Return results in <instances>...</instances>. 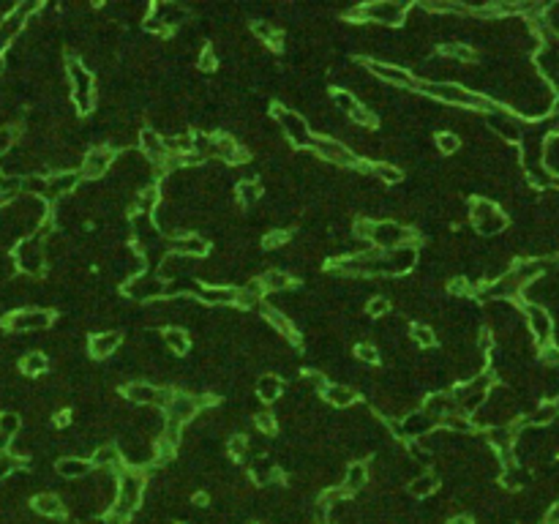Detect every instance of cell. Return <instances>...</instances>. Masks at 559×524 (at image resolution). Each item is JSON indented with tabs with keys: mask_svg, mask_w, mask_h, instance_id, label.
<instances>
[{
	"mask_svg": "<svg viewBox=\"0 0 559 524\" xmlns=\"http://www.w3.org/2000/svg\"><path fill=\"white\" fill-rule=\"evenodd\" d=\"M148 491V472L145 470H120L118 472V489H115V502L109 514L104 516V524H129L134 514L142 508Z\"/></svg>",
	"mask_w": 559,
	"mask_h": 524,
	"instance_id": "obj_1",
	"label": "cell"
},
{
	"mask_svg": "<svg viewBox=\"0 0 559 524\" xmlns=\"http://www.w3.org/2000/svg\"><path fill=\"white\" fill-rule=\"evenodd\" d=\"M63 68H66L68 77L71 104L77 107L79 115H90L96 109V77H93V71L74 52H68L66 58H63Z\"/></svg>",
	"mask_w": 559,
	"mask_h": 524,
	"instance_id": "obj_2",
	"label": "cell"
},
{
	"mask_svg": "<svg viewBox=\"0 0 559 524\" xmlns=\"http://www.w3.org/2000/svg\"><path fill=\"white\" fill-rule=\"evenodd\" d=\"M55 232V224L47 222L44 227L38 229L36 235L31 238H22L19 243H14L11 249V260H14V268L25 276V279H41L47 273V252H44V238Z\"/></svg>",
	"mask_w": 559,
	"mask_h": 524,
	"instance_id": "obj_3",
	"label": "cell"
},
{
	"mask_svg": "<svg viewBox=\"0 0 559 524\" xmlns=\"http://www.w3.org/2000/svg\"><path fill=\"white\" fill-rule=\"evenodd\" d=\"M494 385H496V371H494L491 366L483 369L480 374L469 377V380L453 383L450 396H453V401H456V410L472 418V415L486 404V399H489V393H491Z\"/></svg>",
	"mask_w": 559,
	"mask_h": 524,
	"instance_id": "obj_4",
	"label": "cell"
},
{
	"mask_svg": "<svg viewBox=\"0 0 559 524\" xmlns=\"http://www.w3.org/2000/svg\"><path fill=\"white\" fill-rule=\"evenodd\" d=\"M409 6L407 3H395V0H374V3H361L352 6L344 17L349 22H371L379 28H398L407 22Z\"/></svg>",
	"mask_w": 559,
	"mask_h": 524,
	"instance_id": "obj_5",
	"label": "cell"
},
{
	"mask_svg": "<svg viewBox=\"0 0 559 524\" xmlns=\"http://www.w3.org/2000/svg\"><path fill=\"white\" fill-rule=\"evenodd\" d=\"M368 243L377 249V252H391L398 246H420V235L415 227H407L395 219H374L371 222V232H368Z\"/></svg>",
	"mask_w": 559,
	"mask_h": 524,
	"instance_id": "obj_6",
	"label": "cell"
},
{
	"mask_svg": "<svg viewBox=\"0 0 559 524\" xmlns=\"http://www.w3.org/2000/svg\"><path fill=\"white\" fill-rule=\"evenodd\" d=\"M273 123H276L278 134H281L292 148H297V151L311 148V142H314V129H311V123L306 121V115H300L297 109L276 104V107H273Z\"/></svg>",
	"mask_w": 559,
	"mask_h": 524,
	"instance_id": "obj_7",
	"label": "cell"
},
{
	"mask_svg": "<svg viewBox=\"0 0 559 524\" xmlns=\"http://www.w3.org/2000/svg\"><path fill=\"white\" fill-rule=\"evenodd\" d=\"M519 311L524 314V323H526V330H529V339L537 344V347H546V344H551L554 341V317H551V311L543 306V303H537V300H519Z\"/></svg>",
	"mask_w": 559,
	"mask_h": 524,
	"instance_id": "obj_8",
	"label": "cell"
},
{
	"mask_svg": "<svg viewBox=\"0 0 559 524\" xmlns=\"http://www.w3.org/2000/svg\"><path fill=\"white\" fill-rule=\"evenodd\" d=\"M58 314L47 306H31V309H14L3 317V328L11 333H41L49 330Z\"/></svg>",
	"mask_w": 559,
	"mask_h": 524,
	"instance_id": "obj_9",
	"label": "cell"
},
{
	"mask_svg": "<svg viewBox=\"0 0 559 524\" xmlns=\"http://www.w3.org/2000/svg\"><path fill=\"white\" fill-rule=\"evenodd\" d=\"M38 11H41V3H17L14 8H8L0 17V55H6L11 49V44L25 33L28 22Z\"/></svg>",
	"mask_w": 559,
	"mask_h": 524,
	"instance_id": "obj_10",
	"label": "cell"
},
{
	"mask_svg": "<svg viewBox=\"0 0 559 524\" xmlns=\"http://www.w3.org/2000/svg\"><path fill=\"white\" fill-rule=\"evenodd\" d=\"M358 63L377 77L379 82L391 85V88H401V91H415L418 79H415V71H409L407 66L393 63V61H377V58H358Z\"/></svg>",
	"mask_w": 559,
	"mask_h": 524,
	"instance_id": "obj_11",
	"label": "cell"
},
{
	"mask_svg": "<svg viewBox=\"0 0 559 524\" xmlns=\"http://www.w3.org/2000/svg\"><path fill=\"white\" fill-rule=\"evenodd\" d=\"M115 159H118V151L109 148L107 142H96L93 148H88L82 153V164H79L82 183H96L101 178H107L115 167Z\"/></svg>",
	"mask_w": 559,
	"mask_h": 524,
	"instance_id": "obj_12",
	"label": "cell"
},
{
	"mask_svg": "<svg viewBox=\"0 0 559 524\" xmlns=\"http://www.w3.org/2000/svg\"><path fill=\"white\" fill-rule=\"evenodd\" d=\"M311 151L317 159L333 164V167H344V169H355L361 159L352 153V148L344 142V139H336L330 134H322V137H314L311 142Z\"/></svg>",
	"mask_w": 559,
	"mask_h": 524,
	"instance_id": "obj_13",
	"label": "cell"
},
{
	"mask_svg": "<svg viewBox=\"0 0 559 524\" xmlns=\"http://www.w3.org/2000/svg\"><path fill=\"white\" fill-rule=\"evenodd\" d=\"M420 262V246L409 243V246H398L391 252H382L379 257V276H391V279H401L409 276Z\"/></svg>",
	"mask_w": 559,
	"mask_h": 524,
	"instance_id": "obj_14",
	"label": "cell"
},
{
	"mask_svg": "<svg viewBox=\"0 0 559 524\" xmlns=\"http://www.w3.org/2000/svg\"><path fill=\"white\" fill-rule=\"evenodd\" d=\"M123 295L134 303H156L164 298V282L156 276V270H145L123 282Z\"/></svg>",
	"mask_w": 559,
	"mask_h": 524,
	"instance_id": "obj_15",
	"label": "cell"
},
{
	"mask_svg": "<svg viewBox=\"0 0 559 524\" xmlns=\"http://www.w3.org/2000/svg\"><path fill=\"white\" fill-rule=\"evenodd\" d=\"M486 123H489V129H491L502 142H507V145H519L521 137H524L526 123L519 115H513L507 107H499L496 112L486 115Z\"/></svg>",
	"mask_w": 559,
	"mask_h": 524,
	"instance_id": "obj_16",
	"label": "cell"
},
{
	"mask_svg": "<svg viewBox=\"0 0 559 524\" xmlns=\"http://www.w3.org/2000/svg\"><path fill=\"white\" fill-rule=\"evenodd\" d=\"M123 341H126V336H123L120 330H115V328L96 330V333H90V339H88V355L93 360L115 358V355L120 353Z\"/></svg>",
	"mask_w": 559,
	"mask_h": 524,
	"instance_id": "obj_17",
	"label": "cell"
},
{
	"mask_svg": "<svg viewBox=\"0 0 559 524\" xmlns=\"http://www.w3.org/2000/svg\"><path fill=\"white\" fill-rule=\"evenodd\" d=\"M199 415V396L191 391H172V399H169V404H166L164 410V418L169 421H178V424L189 426L194 424V418Z\"/></svg>",
	"mask_w": 559,
	"mask_h": 524,
	"instance_id": "obj_18",
	"label": "cell"
},
{
	"mask_svg": "<svg viewBox=\"0 0 559 524\" xmlns=\"http://www.w3.org/2000/svg\"><path fill=\"white\" fill-rule=\"evenodd\" d=\"M82 186V175L79 172H49L47 175V192H44V202L52 208L61 199H68L74 192H79Z\"/></svg>",
	"mask_w": 559,
	"mask_h": 524,
	"instance_id": "obj_19",
	"label": "cell"
},
{
	"mask_svg": "<svg viewBox=\"0 0 559 524\" xmlns=\"http://www.w3.org/2000/svg\"><path fill=\"white\" fill-rule=\"evenodd\" d=\"M166 252L172 254H180V257H189V260H205L210 254V240L199 232H183L178 238H169L164 240Z\"/></svg>",
	"mask_w": 559,
	"mask_h": 524,
	"instance_id": "obj_20",
	"label": "cell"
},
{
	"mask_svg": "<svg viewBox=\"0 0 559 524\" xmlns=\"http://www.w3.org/2000/svg\"><path fill=\"white\" fill-rule=\"evenodd\" d=\"M93 472V464L90 458L82 456V454H63L55 461V475L66 484H77V481H88Z\"/></svg>",
	"mask_w": 559,
	"mask_h": 524,
	"instance_id": "obj_21",
	"label": "cell"
},
{
	"mask_svg": "<svg viewBox=\"0 0 559 524\" xmlns=\"http://www.w3.org/2000/svg\"><path fill=\"white\" fill-rule=\"evenodd\" d=\"M90 464H93V470H99V472H120V470H126V458L120 454V448H118V442L115 440H104L101 445H96L90 454Z\"/></svg>",
	"mask_w": 559,
	"mask_h": 524,
	"instance_id": "obj_22",
	"label": "cell"
},
{
	"mask_svg": "<svg viewBox=\"0 0 559 524\" xmlns=\"http://www.w3.org/2000/svg\"><path fill=\"white\" fill-rule=\"evenodd\" d=\"M213 159L221 164H246L251 162L249 148H243L235 134H213Z\"/></svg>",
	"mask_w": 559,
	"mask_h": 524,
	"instance_id": "obj_23",
	"label": "cell"
},
{
	"mask_svg": "<svg viewBox=\"0 0 559 524\" xmlns=\"http://www.w3.org/2000/svg\"><path fill=\"white\" fill-rule=\"evenodd\" d=\"M398 424H401V440L404 442L407 440H426L428 434H434L439 429V424L434 418H428L423 410H409L407 415L398 418Z\"/></svg>",
	"mask_w": 559,
	"mask_h": 524,
	"instance_id": "obj_24",
	"label": "cell"
},
{
	"mask_svg": "<svg viewBox=\"0 0 559 524\" xmlns=\"http://www.w3.org/2000/svg\"><path fill=\"white\" fill-rule=\"evenodd\" d=\"M194 300L207 309H230L235 306V284H199Z\"/></svg>",
	"mask_w": 559,
	"mask_h": 524,
	"instance_id": "obj_25",
	"label": "cell"
},
{
	"mask_svg": "<svg viewBox=\"0 0 559 524\" xmlns=\"http://www.w3.org/2000/svg\"><path fill=\"white\" fill-rule=\"evenodd\" d=\"M31 508H33L36 516L47 519V522H55V519H63L66 516V500L55 491H36L31 497Z\"/></svg>",
	"mask_w": 559,
	"mask_h": 524,
	"instance_id": "obj_26",
	"label": "cell"
},
{
	"mask_svg": "<svg viewBox=\"0 0 559 524\" xmlns=\"http://www.w3.org/2000/svg\"><path fill=\"white\" fill-rule=\"evenodd\" d=\"M284 393H287V383H284V377L276 374V371H262V374L254 380V396H257V401H262V404H278V401L284 399Z\"/></svg>",
	"mask_w": 559,
	"mask_h": 524,
	"instance_id": "obj_27",
	"label": "cell"
},
{
	"mask_svg": "<svg viewBox=\"0 0 559 524\" xmlns=\"http://www.w3.org/2000/svg\"><path fill=\"white\" fill-rule=\"evenodd\" d=\"M418 410H423L428 418H434L436 424L442 421V418H448L450 413H459L456 410V401H453V396L450 391H442V388H434V391H428L423 399H420V407Z\"/></svg>",
	"mask_w": 559,
	"mask_h": 524,
	"instance_id": "obj_28",
	"label": "cell"
},
{
	"mask_svg": "<svg viewBox=\"0 0 559 524\" xmlns=\"http://www.w3.org/2000/svg\"><path fill=\"white\" fill-rule=\"evenodd\" d=\"M371 484V464L363 461V458H352L347 467H344V475H341V489L347 491L349 497H355L358 491H363Z\"/></svg>",
	"mask_w": 559,
	"mask_h": 524,
	"instance_id": "obj_29",
	"label": "cell"
},
{
	"mask_svg": "<svg viewBox=\"0 0 559 524\" xmlns=\"http://www.w3.org/2000/svg\"><path fill=\"white\" fill-rule=\"evenodd\" d=\"M320 396H322V401L330 404L333 410H352V407L361 401L358 388L349 385V383H328Z\"/></svg>",
	"mask_w": 559,
	"mask_h": 524,
	"instance_id": "obj_30",
	"label": "cell"
},
{
	"mask_svg": "<svg viewBox=\"0 0 559 524\" xmlns=\"http://www.w3.org/2000/svg\"><path fill=\"white\" fill-rule=\"evenodd\" d=\"M535 66L540 71V79L546 85H554L551 91L559 93V47H540L535 52Z\"/></svg>",
	"mask_w": 559,
	"mask_h": 524,
	"instance_id": "obj_31",
	"label": "cell"
},
{
	"mask_svg": "<svg viewBox=\"0 0 559 524\" xmlns=\"http://www.w3.org/2000/svg\"><path fill=\"white\" fill-rule=\"evenodd\" d=\"M150 17H156L162 25H164L166 33H172L175 28H180L186 20H189V8L186 6H180V3H153L150 6V11H148Z\"/></svg>",
	"mask_w": 559,
	"mask_h": 524,
	"instance_id": "obj_32",
	"label": "cell"
},
{
	"mask_svg": "<svg viewBox=\"0 0 559 524\" xmlns=\"http://www.w3.org/2000/svg\"><path fill=\"white\" fill-rule=\"evenodd\" d=\"M162 202H164V192H162L159 183H148V186H142L139 192H134V196H132L134 213L150 216V219H153V213H156V208H159Z\"/></svg>",
	"mask_w": 559,
	"mask_h": 524,
	"instance_id": "obj_33",
	"label": "cell"
},
{
	"mask_svg": "<svg viewBox=\"0 0 559 524\" xmlns=\"http://www.w3.org/2000/svg\"><path fill=\"white\" fill-rule=\"evenodd\" d=\"M257 282L262 284L265 295H287L295 287V276L284 268H267Z\"/></svg>",
	"mask_w": 559,
	"mask_h": 524,
	"instance_id": "obj_34",
	"label": "cell"
},
{
	"mask_svg": "<svg viewBox=\"0 0 559 524\" xmlns=\"http://www.w3.org/2000/svg\"><path fill=\"white\" fill-rule=\"evenodd\" d=\"M439 486H442V478L434 470H423L412 481H407V494L412 500H431L439 491Z\"/></svg>",
	"mask_w": 559,
	"mask_h": 524,
	"instance_id": "obj_35",
	"label": "cell"
},
{
	"mask_svg": "<svg viewBox=\"0 0 559 524\" xmlns=\"http://www.w3.org/2000/svg\"><path fill=\"white\" fill-rule=\"evenodd\" d=\"M162 341H164V350H169V355H178V358L189 355V353H191V344H194L191 333L180 325H166L164 330H162Z\"/></svg>",
	"mask_w": 559,
	"mask_h": 524,
	"instance_id": "obj_36",
	"label": "cell"
},
{
	"mask_svg": "<svg viewBox=\"0 0 559 524\" xmlns=\"http://www.w3.org/2000/svg\"><path fill=\"white\" fill-rule=\"evenodd\" d=\"M156 393H159V385H153L148 380H132L123 385V399L134 407H153Z\"/></svg>",
	"mask_w": 559,
	"mask_h": 524,
	"instance_id": "obj_37",
	"label": "cell"
},
{
	"mask_svg": "<svg viewBox=\"0 0 559 524\" xmlns=\"http://www.w3.org/2000/svg\"><path fill=\"white\" fill-rule=\"evenodd\" d=\"M557 418H559V401L546 399V401H540L529 415H524V418L519 421V426H521V429H543V426H551Z\"/></svg>",
	"mask_w": 559,
	"mask_h": 524,
	"instance_id": "obj_38",
	"label": "cell"
},
{
	"mask_svg": "<svg viewBox=\"0 0 559 524\" xmlns=\"http://www.w3.org/2000/svg\"><path fill=\"white\" fill-rule=\"evenodd\" d=\"M439 55L448 58L450 63H456V66H469V63H475V58H478L475 47H472V44H464V41H445V44H439Z\"/></svg>",
	"mask_w": 559,
	"mask_h": 524,
	"instance_id": "obj_39",
	"label": "cell"
},
{
	"mask_svg": "<svg viewBox=\"0 0 559 524\" xmlns=\"http://www.w3.org/2000/svg\"><path fill=\"white\" fill-rule=\"evenodd\" d=\"M265 189L260 180H254V178H243V180H237V186H235V202L240 205V208H254L260 199H262Z\"/></svg>",
	"mask_w": 559,
	"mask_h": 524,
	"instance_id": "obj_40",
	"label": "cell"
},
{
	"mask_svg": "<svg viewBox=\"0 0 559 524\" xmlns=\"http://www.w3.org/2000/svg\"><path fill=\"white\" fill-rule=\"evenodd\" d=\"M49 371V355L44 350H28L19 358V374L25 377H44Z\"/></svg>",
	"mask_w": 559,
	"mask_h": 524,
	"instance_id": "obj_41",
	"label": "cell"
},
{
	"mask_svg": "<svg viewBox=\"0 0 559 524\" xmlns=\"http://www.w3.org/2000/svg\"><path fill=\"white\" fill-rule=\"evenodd\" d=\"M407 336H409V341L418 347V350H436V341H439V333H436V328L428 325V323H412L409 330H407Z\"/></svg>",
	"mask_w": 559,
	"mask_h": 524,
	"instance_id": "obj_42",
	"label": "cell"
},
{
	"mask_svg": "<svg viewBox=\"0 0 559 524\" xmlns=\"http://www.w3.org/2000/svg\"><path fill=\"white\" fill-rule=\"evenodd\" d=\"M19 431H22V418H19V413L3 410V413H0V448L8 451V445L19 437Z\"/></svg>",
	"mask_w": 559,
	"mask_h": 524,
	"instance_id": "obj_43",
	"label": "cell"
},
{
	"mask_svg": "<svg viewBox=\"0 0 559 524\" xmlns=\"http://www.w3.org/2000/svg\"><path fill=\"white\" fill-rule=\"evenodd\" d=\"M251 33L257 36L260 44L270 47V49H281V44H284V33L278 31L273 22H267V20H257V22L251 25Z\"/></svg>",
	"mask_w": 559,
	"mask_h": 524,
	"instance_id": "obj_44",
	"label": "cell"
},
{
	"mask_svg": "<svg viewBox=\"0 0 559 524\" xmlns=\"http://www.w3.org/2000/svg\"><path fill=\"white\" fill-rule=\"evenodd\" d=\"M526 481H529V472H526L521 464H510V467H502V470H499V484L507 491L524 489Z\"/></svg>",
	"mask_w": 559,
	"mask_h": 524,
	"instance_id": "obj_45",
	"label": "cell"
},
{
	"mask_svg": "<svg viewBox=\"0 0 559 524\" xmlns=\"http://www.w3.org/2000/svg\"><path fill=\"white\" fill-rule=\"evenodd\" d=\"M371 175H374L379 183H388V186H398V183L404 180L401 167L393 162H371Z\"/></svg>",
	"mask_w": 559,
	"mask_h": 524,
	"instance_id": "obj_46",
	"label": "cell"
},
{
	"mask_svg": "<svg viewBox=\"0 0 559 524\" xmlns=\"http://www.w3.org/2000/svg\"><path fill=\"white\" fill-rule=\"evenodd\" d=\"M349 121H352V126H358L363 131H377L379 129V115H377V109H371L368 104H358V109L349 115Z\"/></svg>",
	"mask_w": 559,
	"mask_h": 524,
	"instance_id": "obj_47",
	"label": "cell"
},
{
	"mask_svg": "<svg viewBox=\"0 0 559 524\" xmlns=\"http://www.w3.org/2000/svg\"><path fill=\"white\" fill-rule=\"evenodd\" d=\"M434 145H436V151L442 153V156H453V153H459L461 148V137L456 131L450 129H442L434 134Z\"/></svg>",
	"mask_w": 559,
	"mask_h": 524,
	"instance_id": "obj_48",
	"label": "cell"
},
{
	"mask_svg": "<svg viewBox=\"0 0 559 524\" xmlns=\"http://www.w3.org/2000/svg\"><path fill=\"white\" fill-rule=\"evenodd\" d=\"M330 101H333V107H336L338 112H344V115H352V112L358 109V104H361V98L355 96L352 91H347V88H336V91L330 93Z\"/></svg>",
	"mask_w": 559,
	"mask_h": 524,
	"instance_id": "obj_49",
	"label": "cell"
},
{
	"mask_svg": "<svg viewBox=\"0 0 559 524\" xmlns=\"http://www.w3.org/2000/svg\"><path fill=\"white\" fill-rule=\"evenodd\" d=\"M391 311H393V300L388 295H374L365 300V317H371V320H382Z\"/></svg>",
	"mask_w": 559,
	"mask_h": 524,
	"instance_id": "obj_50",
	"label": "cell"
},
{
	"mask_svg": "<svg viewBox=\"0 0 559 524\" xmlns=\"http://www.w3.org/2000/svg\"><path fill=\"white\" fill-rule=\"evenodd\" d=\"M251 424L257 429V434H262V437H273L278 431V421H276L273 410H257L254 418H251Z\"/></svg>",
	"mask_w": 559,
	"mask_h": 524,
	"instance_id": "obj_51",
	"label": "cell"
},
{
	"mask_svg": "<svg viewBox=\"0 0 559 524\" xmlns=\"http://www.w3.org/2000/svg\"><path fill=\"white\" fill-rule=\"evenodd\" d=\"M227 458L232 461H249V437L246 434H232L227 440Z\"/></svg>",
	"mask_w": 559,
	"mask_h": 524,
	"instance_id": "obj_52",
	"label": "cell"
},
{
	"mask_svg": "<svg viewBox=\"0 0 559 524\" xmlns=\"http://www.w3.org/2000/svg\"><path fill=\"white\" fill-rule=\"evenodd\" d=\"M17 142H19V126H14V123H0V159L8 156Z\"/></svg>",
	"mask_w": 559,
	"mask_h": 524,
	"instance_id": "obj_53",
	"label": "cell"
},
{
	"mask_svg": "<svg viewBox=\"0 0 559 524\" xmlns=\"http://www.w3.org/2000/svg\"><path fill=\"white\" fill-rule=\"evenodd\" d=\"M355 358L361 360V363H365V366H379L382 363V353L371 341H358L355 344Z\"/></svg>",
	"mask_w": 559,
	"mask_h": 524,
	"instance_id": "obj_54",
	"label": "cell"
},
{
	"mask_svg": "<svg viewBox=\"0 0 559 524\" xmlns=\"http://www.w3.org/2000/svg\"><path fill=\"white\" fill-rule=\"evenodd\" d=\"M290 238H292V232L290 229H270V232H265L262 238V246L265 249H284L287 243H290Z\"/></svg>",
	"mask_w": 559,
	"mask_h": 524,
	"instance_id": "obj_55",
	"label": "cell"
},
{
	"mask_svg": "<svg viewBox=\"0 0 559 524\" xmlns=\"http://www.w3.org/2000/svg\"><path fill=\"white\" fill-rule=\"evenodd\" d=\"M537 355H540V363L549 366V369H559V344L551 341L546 347H537Z\"/></svg>",
	"mask_w": 559,
	"mask_h": 524,
	"instance_id": "obj_56",
	"label": "cell"
},
{
	"mask_svg": "<svg viewBox=\"0 0 559 524\" xmlns=\"http://www.w3.org/2000/svg\"><path fill=\"white\" fill-rule=\"evenodd\" d=\"M19 467H25V464H22V461H17V458L6 451V454L0 456V484H3V481H8V478H11V475L19 470Z\"/></svg>",
	"mask_w": 559,
	"mask_h": 524,
	"instance_id": "obj_57",
	"label": "cell"
},
{
	"mask_svg": "<svg viewBox=\"0 0 559 524\" xmlns=\"http://www.w3.org/2000/svg\"><path fill=\"white\" fill-rule=\"evenodd\" d=\"M194 66H197L199 71H213V68H216V52H213V47H210V44L199 49Z\"/></svg>",
	"mask_w": 559,
	"mask_h": 524,
	"instance_id": "obj_58",
	"label": "cell"
},
{
	"mask_svg": "<svg viewBox=\"0 0 559 524\" xmlns=\"http://www.w3.org/2000/svg\"><path fill=\"white\" fill-rule=\"evenodd\" d=\"M543 524H559V500L549 505V511L543 514Z\"/></svg>",
	"mask_w": 559,
	"mask_h": 524,
	"instance_id": "obj_59",
	"label": "cell"
},
{
	"mask_svg": "<svg viewBox=\"0 0 559 524\" xmlns=\"http://www.w3.org/2000/svg\"><path fill=\"white\" fill-rule=\"evenodd\" d=\"M52 421H55V426H68L71 424V413H68V410H58Z\"/></svg>",
	"mask_w": 559,
	"mask_h": 524,
	"instance_id": "obj_60",
	"label": "cell"
},
{
	"mask_svg": "<svg viewBox=\"0 0 559 524\" xmlns=\"http://www.w3.org/2000/svg\"><path fill=\"white\" fill-rule=\"evenodd\" d=\"M6 205H8V202H6V196H3V192H0V210H3Z\"/></svg>",
	"mask_w": 559,
	"mask_h": 524,
	"instance_id": "obj_61",
	"label": "cell"
},
{
	"mask_svg": "<svg viewBox=\"0 0 559 524\" xmlns=\"http://www.w3.org/2000/svg\"><path fill=\"white\" fill-rule=\"evenodd\" d=\"M3 66H6V61H3V55H0V71H3Z\"/></svg>",
	"mask_w": 559,
	"mask_h": 524,
	"instance_id": "obj_62",
	"label": "cell"
},
{
	"mask_svg": "<svg viewBox=\"0 0 559 524\" xmlns=\"http://www.w3.org/2000/svg\"><path fill=\"white\" fill-rule=\"evenodd\" d=\"M314 524H330V522H328V519H325V522H314Z\"/></svg>",
	"mask_w": 559,
	"mask_h": 524,
	"instance_id": "obj_63",
	"label": "cell"
},
{
	"mask_svg": "<svg viewBox=\"0 0 559 524\" xmlns=\"http://www.w3.org/2000/svg\"><path fill=\"white\" fill-rule=\"evenodd\" d=\"M251 524H262V522H251Z\"/></svg>",
	"mask_w": 559,
	"mask_h": 524,
	"instance_id": "obj_64",
	"label": "cell"
}]
</instances>
